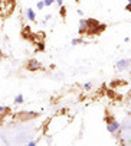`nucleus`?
Listing matches in <instances>:
<instances>
[{
  "label": "nucleus",
  "instance_id": "7ed1b4c3",
  "mask_svg": "<svg viewBox=\"0 0 131 146\" xmlns=\"http://www.w3.org/2000/svg\"><path fill=\"white\" fill-rule=\"evenodd\" d=\"M38 116H39L38 111H20V113H19V119H20V120H23V121H26V120H32V119H36Z\"/></svg>",
  "mask_w": 131,
  "mask_h": 146
},
{
  "label": "nucleus",
  "instance_id": "aec40b11",
  "mask_svg": "<svg viewBox=\"0 0 131 146\" xmlns=\"http://www.w3.org/2000/svg\"><path fill=\"white\" fill-rule=\"evenodd\" d=\"M130 67H131V59H130Z\"/></svg>",
  "mask_w": 131,
  "mask_h": 146
},
{
  "label": "nucleus",
  "instance_id": "423d86ee",
  "mask_svg": "<svg viewBox=\"0 0 131 146\" xmlns=\"http://www.w3.org/2000/svg\"><path fill=\"white\" fill-rule=\"evenodd\" d=\"M32 29L30 26H23V29H22V36H23L25 39H30L32 38Z\"/></svg>",
  "mask_w": 131,
  "mask_h": 146
},
{
  "label": "nucleus",
  "instance_id": "4468645a",
  "mask_svg": "<svg viewBox=\"0 0 131 146\" xmlns=\"http://www.w3.org/2000/svg\"><path fill=\"white\" fill-rule=\"evenodd\" d=\"M36 145H38L36 140H29V142H28V146H36Z\"/></svg>",
  "mask_w": 131,
  "mask_h": 146
},
{
  "label": "nucleus",
  "instance_id": "dca6fc26",
  "mask_svg": "<svg viewBox=\"0 0 131 146\" xmlns=\"http://www.w3.org/2000/svg\"><path fill=\"white\" fill-rule=\"evenodd\" d=\"M51 19H52V15H46V16H45V20H43V23L48 22V20H51Z\"/></svg>",
  "mask_w": 131,
  "mask_h": 146
},
{
  "label": "nucleus",
  "instance_id": "a211bd4d",
  "mask_svg": "<svg viewBox=\"0 0 131 146\" xmlns=\"http://www.w3.org/2000/svg\"><path fill=\"white\" fill-rule=\"evenodd\" d=\"M6 109H7V107H2V106H0V114H2V113H3Z\"/></svg>",
  "mask_w": 131,
  "mask_h": 146
},
{
  "label": "nucleus",
  "instance_id": "1a4fd4ad",
  "mask_svg": "<svg viewBox=\"0 0 131 146\" xmlns=\"http://www.w3.org/2000/svg\"><path fill=\"white\" fill-rule=\"evenodd\" d=\"M71 44H72V45H79V44H84V39H82V38H74Z\"/></svg>",
  "mask_w": 131,
  "mask_h": 146
},
{
  "label": "nucleus",
  "instance_id": "6ab92c4d",
  "mask_svg": "<svg viewBox=\"0 0 131 146\" xmlns=\"http://www.w3.org/2000/svg\"><path fill=\"white\" fill-rule=\"evenodd\" d=\"M3 58V54H2V51H0V59H2Z\"/></svg>",
  "mask_w": 131,
  "mask_h": 146
},
{
  "label": "nucleus",
  "instance_id": "2eb2a0df",
  "mask_svg": "<svg viewBox=\"0 0 131 146\" xmlns=\"http://www.w3.org/2000/svg\"><path fill=\"white\" fill-rule=\"evenodd\" d=\"M125 10L127 12H131V0H128V5L125 6Z\"/></svg>",
  "mask_w": 131,
  "mask_h": 146
},
{
  "label": "nucleus",
  "instance_id": "6e6552de",
  "mask_svg": "<svg viewBox=\"0 0 131 146\" xmlns=\"http://www.w3.org/2000/svg\"><path fill=\"white\" fill-rule=\"evenodd\" d=\"M25 101V97H23V94H17L16 97H14V103L16 104H22Z\"/></svg>",
  "mask_w": 131,
  "mask_h": 146
},
{
  "label": "nucleus",
  "instance_id": "20e7f679",
  "mask_svg": "<svg viewBox=\"0 0 131 146\" xmlns=\"http://www.w3.org/2000/svg\"><path fill=\"white\" fill-rule=\"evenodd\" d=\"M88 32V22L86 19H79V29H78V33L82 36V35H86Z\"/></svg>",
  "mask_w": 131,
  "mask_h": 146
},
{
  "label": "nucleus",
  "instance_id": "f8f14e48",
  "mask_svg": "<svg viewBox=\"0 0 131 146\" xmlns=\"http://www.w3.org/2000/svg\"><path fill=\"white\" fill-rule=\"evenodd\" d=\"M36 7H38L39 10H42L43 7H45V3H43V0H40V2H38V5H36Z\"/></svg>",
  "mask_w": 131,
  "mask_h": 146
},
{
  "label": "nucleus",
  "instance_id": "f257e3e1",
  "mask_svg": "<svg viewBox=\"0 0 131 146\" xmlns=\"http://www.w3.org/2000/svg\"><path fill=\"white\" fill-rule=\"evenodd\" d=\"M105 121H107V130L110 132V133H113V135H115V133L120 130V127H121V124H120L113 116H108V117L105 119Z\"/></svg>",
  "mask_w": 131,
  "mask_h": 146
},
{
  "label": "nucleus",
  "instance_id": "ddd939ff",
  "mask_svg": "<svg viewBox=\"0 0 131 146\" xmlns=\"http://www.w3.org/2000/svg\"><path fill=\"white\" fill-rule=\"evenodd\" d=\"M59 13H61L62 16H65V15H66V10H65V6H63V5L61 6V9H59Z\"/></svg>",
  "mask_w": 131,
  "mask_h": 146
},
{
  "label": "nucleus",
  "instance_id": "f3484780",
  "mask_svg": "<svg viewBox=\"0 0 131 146\" xmlns=\"http://www.w3.org/2000/svg\"><path fill=\"white\" fill-rule=\"evenodd\" d=\"M55 3H58V6L61 7V6L63 5V0H55Z\"/></svg>",
  "mask_w": 131,
  "mask_h": 146
},
{
  "label": "nucleus",
  "instance_id": "f03ea898",
  "mask_svg": "<svg viewBox=\"0 0 131 146\" xmlns=\"http://www.w3.org/2000/svg\"><path fill=\"white\" fill-rule=\"evenodd\" d=\"M26 68H28V71H39L42 68V64H40L38 59L32 58V59H29L26 62Z\"/></svg>",
  "mask_w": 131,
  "mask_h": 146
},
{
  "label": "nucleus",
  "instance_id": "9b49d317",
  "mask_svg": "<svg viewBox=\"0 0 131 146\" xmlns=\"http://www.w3.org/2000/svg\"><path fill=\"white\" fill-rule=\"evenodd\" d=\"M43 3H45V7H49L51 5L55 3V0H43Z\"/></svg>",
  "mask_w": 131,
  "mask_h": 146
},
{
  "label": "nucleus",
  "instance_id": "39448f33",
  "mask_svg": "<svg viewBox=\"0 0 131 146\" xmlns=\"http://www.w3.org/2000/svg\"><path fill=\"white\" fill-rule=\"evenodd\" d=\"M128 67H130V59H120L115 64V68L118 71H125Z\"/></svg>",
  "mask_w": 131,
  "mask_h": 146
},
{
  "label": "nucleus",
  "instance_id": "0eeeda50",
  "mask_svg": "<svg viewBox=\"0 0 131 146\" xmlns=\"http://www.w3.org/2000/svg\"><path fill=\"white\" fill-rule=\"evenodd\" d=\"M26 17H28V20H30V22H35V20H36V12L33 9L28 7L26 9Z\"/></svg>",
  "mask_w": 131,
  "mask_h": 146
},
{
  "label": "nucleus",
  "instance_id": "9d476101",
  "mask_svg": "<svg viewBox=\"0 0 131 146\" xmlns=\"http://www.w3.org/2000/svg\"><path fill=\"white\" fill-rule=\"evenodd\" d=\"M92 88V82H86V84H84V90L85 91H90Z\"/></svg>",
  "mask_w": 131,
  "mask_h": 146
}]
</instances>
